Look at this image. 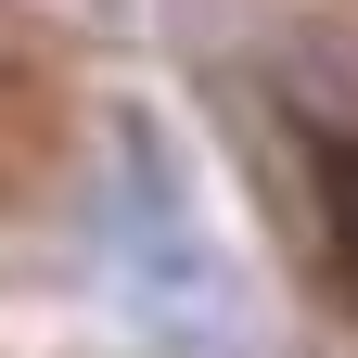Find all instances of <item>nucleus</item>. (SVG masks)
I'll list each match as a JSON object with an SVG mask.
<instances>
[{
    "mask_svg": "<svg viewBox=\"0 0 358 358\" xmlns=\"http://www.w3.org/2000/svg\"><path fill=\"white\" fill-rule=\"evenodd\" d=\"M320 205H333V256H345V294H358V154L320 141Z\"/></svg>",
    "mask_w": 358,
    "mask_h": 358,
    "instance_id": "1",
    "label": "nucleus"
}]
</instances>
